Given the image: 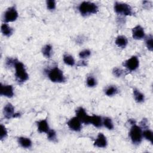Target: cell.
<instances>
[{"label": "cell", "instance_id": "cell-24", "mask_svg": "<svg viewBox=\"0 0 153 153\" xmlns=\"http://www.w3.org/2000/svg\"><path fill=\"white\" fill-rule=\"evenodd\" d=\"M103 124L109 130H112L114 128V124L110 118H104V119L103 120Z\"/></svg>", "mask_w": 153, "mask_h": 153}, {"label": "cell", "instance_id": "cell-30", "mask_svg": "<svg viewBox=\"0 0 153 153\" xmlns=\"http://www.w3.org/2000/svg\"><path fill=\"white\" fill-rule=\"evenodd\" d=\"M47 7L50 10H53L56 8V2L54 0L47 1Z\"/></svg>", "mask_w": 153, "mask_h": 153}, {"label": "cell", "instance_id": "cell-8", "mask_svg": "<svg viewBox=\"0 0 153 153\" xmlns=\"http://www.w3.org/2000/svg\"><path fill=\"white\" fill-rule=\"evenodd\" d=\"M76 115L78 118L81 121V123H83L85 124H90L91 116H89L87 114L85 110L83 108L79 107L76 110Z\"/></svg>", "mask_w": 153, "mask_h": 153}, {"label": "cell", "instance_id": "cell-18", "mask_svg": "<svg viewBox=\"0 0 153 153\" xmlns=\"http://www.w3.org/2000/svg\"><path fill=\"white\" fill-rule=\"evenodd\" d=\"M1 30L2 33L4 36H7V37L10 36L12 35L13 32V29H12L10 26H8L7 23H5L2 24Z\"/></svg>", "mask_w": 153, "mask_h": 153}, {"label": "cell", "instance_id": "cell-28", "mask_svg": "<svg viewBox=\"0 0 153 153\" xmlns=\"http://www.w3.org/2000/svg\"><path fill=\"white\" fill-rule=\"evenodd\" d=\"M7 134H8V133L5 127L2 124H1V134H0L1 140H2L3 139H5L7 136Z\"/></svg>", "mask_w": 153, "mask_h": 153}, {"label": "cell", "instance_id": "cell-1", "mask_svg": "<svg viewBox=\"0 0 153 153\" xmlns=\"http://www.w3.org/2000/svg\"><path fill=\"white\" fill-rule=\"evenodd\" d=\"M14 66L16 69L15 76L17 81L19 82H23L27 81L29 78V75L23 63L16 59Z\"/></svg>", "mask_w": 153, "mask_h": 153}, {"label": "cell", "instance_id": "cell-22", "mask_svg": "<svg viewBox=\"0 0 153 153\" xmlns=\"http://www.w3.org/2000/svg\"><path fill=\"white\" fill-rule=\"evenodd\" d=\"M152 131L149 129H145L142 131V136L152 144L153 143V136Z\"/></svg>", "mask_w": 153, "mask_h": 153}, {"label": "cell", "instance_id": "cell-19", "mask_svg": "<svg viewBox=\"0 0 153 153\" xmlns=\"http://www.w3.org/2000/svg\"><path fill=\"white\" fill-rule=\"evenodd\" d=\"M133 96L136 102L137 103H141L145 100L144 94L136 88L133 89Z\"/></svg>", "mask_w": 153, "mask_h": 153}, {"label": "cell", "instance_id": "cell-29", "mask_svg": "<svg viewBox=\"0 0 153 153\" xmlns=\"http://www.w3.org/2000/svg\"><path fill=\"white\" fill-rule=\"evenodd\" d=\"M91 55V51L89 50L85 49L79 52V56L81 59H85Z\"/></svg>", "mask_w": 153, "mask_h": 153}, {"label": "cell", "instance_id": "cell-10", "mask_svg": "<svg viewBox=\"0 0 153 153\" xmlns=\"http://www.w3.org/2000/svg\"><path fill=\"white\" fill-rule=\"evenodd\" d=\"M0 94L7 97H12L14 96L13 87L11 85H3L1 84Z\"/></svg>", "mask_w": 153, "mask_h": 153}, {"label": "cell", "instance_id": "cell-12", "mask_svg": "<svg viewBox=\"0 0 153 153\" xmlns=\"http://www.w3.org/2000/svg\"><path fill=\"white\" fill-rule=\"evenodd\" d=\"M3 114L4 117L7 119L14 118V108L11 103H8L5 105L3 109Z\"/></svg>", "mask_w": 153, "mask_h": 153}, {"label": "cell", "instance_id": "cell-21", "mask_svg": "<svg viewBox=\"0 0 153 153\" xmlns=\"http://www.w3.org/2000/svg\"><path fill=\"white\" fill-rule=\"evenodd\" d=\"M63 62H65V63L69 66H72L75 65V60H74V57L69 54H65L63 56Z\"/></svg>", "mask_w": 153, "mask_h": 153}, {"label": "cell", "instance_id": "cell-31", "mask_svg": "<svg viewBox=\"0 0 153 153\" xmlns=\"http://www.w3.org/2000/svg\"><path fill=\"white\" fill-rule=\"evenodd\" d=\"M123 71L119 68H114L112 71V74L116 77H120L123 75Z\"/></svg>", "mask_w": 153, "mask_h": 153}, {"label": "cell", "instance_id": "cell-2", "mask_svg": "<svg viewBox=\"0 0 153 153\" xmlns=\"http://www.w3.org/2000/svg\"><path fill=\"white\" fill-rule=\"evenodd\" d=\"M78 10L82 16H88L90 14H96L98 11V7L93 2L84 1L79 5Z\"/></svg>", "mask_w": 153, "mask_h": 153}, {"label": "cell", "instance_id": "cell-17", "mask_svg": "<svg viewBox=\"0 0 153 153\" xmlns=\"http://www.w3.org/2000/svg\"><path fill=\"white\" fill-rule=\"evenodd\" d=\"M90 123L96 127H100L103 124V120L100 116L94 115L91 116Z\"/></svg>", "mask_w": 153, "mask_h": 153}, {"label": "cell", "instance_id": "cell-20", "mask_svg": "<svg viewBox=\"0 0 153 153\" xmlns=\"http://www.w3.org/2000/svg\"><path fill=\"white\" fill-rule=\"evenodd\" d=\"M52 47L50 44H46L42 48V53L46 58H50L51 56Z\"/></svg>", "mask_w": 153, "mask_h": 153}, {"label": "cell", "instance_id": "cell-26", "mask_svg": "<svg viewBox=\"0 0 153 153\" xmlns=\"http://www.w3.org/2000/svg\"><path fill=\"white\" fill-rule=\"evenodd\" d=\"M86 82H87V85L90 87H93L97 84L96 79L92 76H90L87 78Z\"/></svg>", "mask_w": 153, "mask_h": 153}, {"label": "cell", "instance_id": "cell-4", "mask_svg": "<svg viewBox=\"0 0 153 153\" xmlns=\"http://www.w3.org/2000/svg\"><path fill=\"white\" fill-rule=\"evenodd\" d=\"M130 137L134 144H139L142 140V128L136 125L133 124L130 130Z\"/></svg>", "mask_w": 153, "mask_h": 153}, {"label": "cell", "instance_id": "cell-27", "mask_svg": "<svg viewBox=\"0 0 153 153\" xmlns=\"http://www.w3.org/2000/svg\"><path fill=\"white\" fill-rule=\"evenodd\" d=\"M47 133V138L51 141H55L56 140V133L54 130H49Z\"/></svg>", "mask_w": 153, "mask_h": 153}, {"label": "cell", "instance_id": "cell-16", "mask_svg": "<svg viewBox=\"0 0 153 153\" xmlns=\"http://www.w3.org/2000/svg\"><path fill=\"white\" fill-rule=\"evenodd\" d=\"M19 144L24 148H29L32 146V141L29 138L26 137H20L18 138Z\"/></svg>", "mask_w": 153, "mask_h": 153}, {"label": "cell", "instance_id": "cell-11", "mask_svg": "<svg viewBox=\"0 0 153 153\" xmlns=\"http://www.w3.org/2000/svg\"><path fill=\"white\" fill-rule=\"evenodd\" d=\"M145 33L143 28L140 26L137 25L132 29V36L135 39H141L145 37Z\"/></svg>", "mask_w": 153, "mask_h": 153}, {"label": "cell", "instance_id": "cell-15", "mask_svg": "<svg viewBox=\"0 0 153 153\" xmlns=\"http://www.w3.org/2000/svg\"><path fill=\"white\" fill-rule=\"evenodd\" d=\"M115 43L118 47L121 48H124L128 44V40L125 36L119 35L117 37Z\"/></svg>", "mask_w": 153, "mask_h": 153}, {"label": "cell", "instance_id": "cell-9", "mask_svg": "<svg viewBox=\"0 0 153 153\" xmlns=\"http://www.w3.org/2000/svg\"><path fill=\"white\" fill-rule=\"evenodd\" d=\"M68 126L71 130L75 131H80L82 128L81 121L77 117H75L70 119L68 122Z\"/></svg>", "mask_w": 153, "mask_h": 153}, {"label": "cell", "instance_id": "cell-25", "mask_svg": "<svg viewBox=\"0 0 153 153\" xmlns=\"http://www.w3.org/2000/svg\"><path fill=\"white\" fill-rule=\"evenodd\" d=\"M145 44L146 45L147 48L152 51L153 50V44H152V35H149L148 36L146 37L145 40Z\"/></svg>", "mask_w": 153, "mask_h": 153}, {"label": "cell", "instance_id": "cell-14", "mask_svg": "<svg viewBox=\"0 0 153 153\" xmlns=\"http://www.w3.org/2000/svg\"><path fill=\"white\" fill-rule=\"evenodd\" d=\"M37 126H38V130L39 133H47L49 130V126L48 123L46 119L41 120L37 122Z\"/></svg>", "mask_w": 153, "mask_h": 153}, {"label": "cell", "instance_id": "cell-3", "mask_svg": "<svg viewBox=\"0 0 153 153\" xmlns=\"http://www.w3.org/2000/svg\"><path fill=\"white\" fill-rule=\"evenodd\" d=\"M48 77L54 82H63L65 81V77L62 70L56 66L48 71Z\"/></svg>", "mask_w": 153, "mask_h": 153}, {"label": "cell", "instance_id": "cell-13", "mask_svg": "<svg viewBox=\"0 0 153 153\" xmlns=\"http://www.w3.org/2000/svg\"><path fill=\"white\" fill-rule=\"evenodd\" d=\"M94 145L97 148H105L107 145V140L105 136L100 133L97 135V137L94 143Z\"/></svg>", "mask_w": 153, "mask_h": 153}, {"label": "cell", "instance_id": "cell-23", "mask_svg": "<svg viewBox=\"0 0 153 153\" xmlns=\"http://www.w3.org/2000/svg\"><path fill=\"white\" fill-rule=\"evenodd\" d=\"M118 90L115 86L111 85L105 90V94L108 96H112L117 93Z\"/></svg>", "mask_w": 153, "mask_h": 153}, {"label": "cell", "instance_id": "cell-5", "mask_svg": "<svg viewBox=\"0 0 153 153\" xmlns=\"http://www.w3.org/2000/svg\"><path fill=\"white\" fill-rule=\"evenodd\" d=\"M114 11L118 14L124 16H131L133 12L130 5L120 2H115L114 4Z\"/></svg>", "mask_w": 153, "mask_h": 153}, {"label": "cell", "instance_id": "cell-7", "mask_svg": "<svg viewBox=\"0 0 153 153\" xmlns=\"http://www.w3.org/2000/svg\"><path fill=\"white\" fill-rule=\"evenodd\" d=\"M123 65L130 71L137 69L139 65V61L137 56H133L123 63Z\"/></svg>", "mask_w": 153, "mask_h": 153}, {"label": "cell", "instance_id": "cell-6", "mask_svg": "<svg viewBox=\"0 0 153 153\" xmlns=\"http://www.w3.org/2000/svg\"><path fill=\"white\" fill-rule=\"evenodd\" d=\"M18 13L15 7H9L4 13L3 16V21L5 23L13 22L16 20L18 17Z\"/></svg>", "mask_w": 153, "mask_h": 153}]
</instances>
